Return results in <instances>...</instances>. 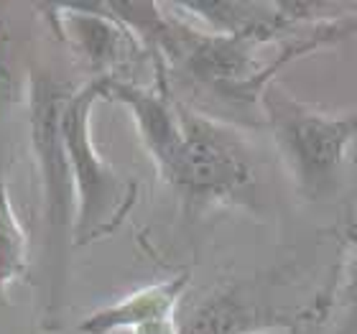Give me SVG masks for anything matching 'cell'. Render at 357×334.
<instances>
[{"label": "cell", "instance_id": "8", "mask_svg": "<svg viewBox=\"0 0 357 334\" xmlns=\"http://www.w3.org/2000/svg\"><path fill=\"white\" fill-rule=\"evenodd\" d=\"M29 271V235L23 230L6 181H0V301Z\"/></svg>", "mask_w": 357, "mask_h": 334}, {"label": "cell", "instance_id": "6", "mask_svg": "<svg viewBox=\"0 0 357 334\" xmlns=\"http://www.w3.org/2000/svg\"><path fill=\"white\" fill-rule=\"evenodd\" d=\"M189 286V273H178L166 281L151 283L120 298L115 304L84 317L77 329L82 334H178L176 309Z\"/></svg>", "mask_w": 357, "mask_h": 334}, {"label": "cell", "instance_id": "2", "mask_svg": "<svg viewBox=\"0 0 357 334\" xmlns=\"http://www.w3.org/2000/svg\"><path fill=\"white\" fill-rule=\"evenodd\" d=\"M107 100V77L72 89L61 112V143L75 181V248L92 245L126 222L138 202V181L107 164L92 138V110Z\"/></svg>", "mask_w": 357, "mask_h": 334}, {"label": "cell", "instance_id": "9", "mask_svg": "<svg viewBox=\"0 0 357 334\" xmlns=\"http://www.w3.org/2000/svg\"><path fill=\"white\" fill-rule=\"evenodd\" d=\"M340 304L350 312H357V245L344 263L342 286H340Z\"/></svg>", "mask_w": 357, "mask_h": 334}, {"label": "cell", "instance_id": "7", "mask_svg": "<svg viewBox=\"0 0 357 334\" xmlns=\"http://www.w3.org/2000/svg\"><path fill=\"white\" fill-rule=\"evenodd\" d=\"M271 327L261 317L258 304L238 289L215 291L178 324V334H245L250 329Z\"/></svg>", "mask_w": 357, "mask_h": 334}, {"label": "cell", "instance_id": "5", "mask_svg": "<svg viewBox=\"0 0 357 334\" xmlns=\"http://www.w3.org/2000/svg\"><path fill=\"white\" fill-rule=\"evenodd\" d=\"M54 26L72 52L87 64L95 77H115L112 72L141 44L128 26L110 15L100 3L52 8Z\"/></svg>", "mask_w": 357, "mask_h": 334}, {"label": "cell", "instance_id": "3", "mask_svg": "<svg viewBox=\"0 0 357 334\" xmlns=\"http://www.w3.org/2000/svg\"><path fill=\"white\" fill-rule=\"evenodd\" d=\"M261 107L291 181L306 199L337 189L350 149L357 141V110L329 115L306 107L275 82L263 89Z\"/></svg>", "mask_w": 357, "mask_h": 334}, {"label": "cell", "instance_id": "1", "mask_svg": "<svg viewBox=\"0 0 357 334\" xmlns=\"http://www.w3.org/2000/svg\"><path fill=\"white\" fill-rule=\"evenodd\" d=\"M72 89L49 72H33L29 79V130L36 158L44 212V327L59 324L67 294L69 250L75 248L77 197L72 169L61 143V112Z\"/></svg>", "mask_w": 357, "mask_h": 334}, {"label": "cell", "instance_id": "10", "mask_svg": "<svg viewBox=\"0 0 357 334\" xmlns=\"http://www.w3.org/2000/svg\"><path fill=\"white\" fill-rule=\"evenodd\" d=\"M245 334H291L289 329H281V327H275V324H271V327H261V329H250V332Z\"/></svg>", "mask_w": 357, "mask_h": 334}, {"label": "cell", "instance_id": "4", "mask_svg": "<svg viewBox=\"0 0 357 334\" xmlns=\"http://www.w3.org/2000/svg\"><path fill=\"white\" fill-rule=\"evenodd\" d=\"M184 141L164 179L192 209L232 204L253 186L255 169L245 141L230 126L178 103Z\"/></svg>", "mask_w": 357, "mask_h": 334}]
</instances>
